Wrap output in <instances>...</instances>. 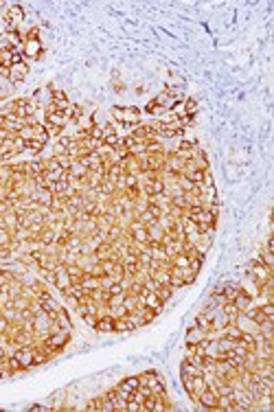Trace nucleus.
<instances>
[{
  "label": "nucleus",
  "instance_id": "obj_37",
  "mask_svg": "<svg viewBox=\"0 0 274 412\" xmlns=\"http://www.w3.org/2000/svg\"><path fill=\"white\" fill-rule=\"evenodd\" d=\"M9 327H11V322H9V320H7L5 316H0V333L5 336V333L9 331Z\"/></svg>",
  "mask_w": 274,
  "mask_h": 412
},
{
  "label": "nucleus",
  "instance_id": "obj_35",
  "mask_svg": "<svg viewBox=\"0 0 274 412\" xmlns=\"http://www.w3.org/2000/svg\"><path fill=\"white\" fill-rule=\"evenodd\" d=\"M145 112H147V114H158V116H164V110L160 108V105L156 103V101H149V103H147Z\"/></svg>",
  "mask_w": 274,
  "mask_h": 412
},
{
  "label": "nucleus",
  "instance_id": "obj_18",
  "mask_svg": "<svg viewBox=\"0 0 274 412\" xmlns=\"http://www.w3.org/2000/svg\"><path fill=\"white\" fill-rule=\"evenodd\" d=\"M94 329H97L99 333H110V331H114V316H112V314L99 316V320H97V324H94Z\"/></svg>",
  "mask_w": 274,
  "mask_h": 412
},
{
  "label": "nucleus",
  "instance_id": "obj_6",
  "mask_svg": "<svg viewBox=\"0 0 274 412\" xmlns=\"http://www.w3.org/2000/svg\"><path fill=\"white\" fill-rule=\"evenodd\" d=\"M138 300H141V305H145V307H149V309H154V311H163V307H164V302L160 300L158 296H156V292L154 289H149V287H145L143 285V289H141V294H138Z\"/></svg>",
  "mask_w": 274,
  "mask_h": 412
},
{
  "label": "nucleus",
  "instance_id": "obj_16",
  "mask_svg": "<svg viewBox=\"0 0 274 412\" xmlns=\"http://www.w3.org/2000/svg\"><path fill=\"white\" fill-rule=\"evenodd\" d=\"M252 298H255V296H252V294L248 292L246 287H239V292H237V296H235V300H233V302L237 305V309H239V311H246L248 307L252 305Z\"/></svg>",
  "mask_w": 274,
  "mask_h": 412
},
{
  "label": "nucleus",
  "instance_id": "obj_32",
  "mask_svg": "<svg viewBox=\"0 0 274 412\" xmlns=\"http://www.w3.org/2000/svg\"><path fill=\"white\" fill-rule=\"evenodd\" d=\"M27 143V151H33V153H40L42 149L46 147L49 140H40V138H31V140H24Z\"/></svg>",
  "mask_w": 274,
  "mask_h": 412
},
{
  "label": "nucleus",
  "instance_id": "obj_9",
  "mask_svg": "<svg viewBox=\"0 0 274 412\" xmlns=\"http://www.w3.org/2000/svg\"><path fill=\"white\" fill-rule=\"evenodd\" d=\"M103 127V145L106 147H119L121 145V136H119V131H116V127L112 125V123H106V125H101Z\"/></svg>",
  "mask_w": 274,
  "mask_h": 412
},
{
  "label": "nucleus",
  "instance_id": "obj_15",
  "mask_svg": "<svg viewBox=\"0 0 274 412\" xmlns=\"http://www.w3.org/2000/svg\"><path fill=\"white\" fill-rule=\"evenodd\" d=\"M138 388V377H128V379H123L119 386H116V390H119V394L123 399H129L132 397V393Z\"/></svg>",
  "mask_w": 274,
  "mask_h": 412
},
{
  "label": "nucleus",
  "instance_id": "obj_7",
  "mask_svg": "<svg viewBox=\"0 0 274 412\" xmlns=\"http://www.w3.org/2000/svg\"><path fill=\"white\" fill-rule=\"evenodd\" d=\"M217 393L213 388H208L206 386V390H202V393L198 394V399H195V406L198 408H202V410H217Z\"/></svg>",
  "mask_w": 274,
  "mask_h": 412
},
{
  "label": "nucleus",
  "instance_id": "obj_14",
  "mask_svg": "<svg viewBox=\"0 0 274 412\" xmlns=\"http://www.w3.org/2000/svg\"><path fill=\"white\" fill-rule=\"evenodd\" d=\"M31 197L37 202V204H40V208H49V206L53 204V200H55V195H53V191H51V188H40V187H37V191L33 193Z\"/></svg>",
  "mask_w": 274,
  "mask_h": 412
},
{
  "label": "nucleus",
  "instance_id": "obj_25",
  "mask_svg": "<svg viewBox=\"0 0 274 412\" xmlns=\"http://www.w3.org/2000/svg\"><path fill=\"white\" fill-rule=\"evenodd\" d=\"M24 371H29V368L24 364H20L14 355H9V359H7V375H18V373H24Z\"/></svg>",
  "mask_w": 274,
  "mask_h": 412
},
{
  "label": "nucleus",
  "instance_id": "obj_29",
  "mask_svg": "<svg viewBox=\"0 0 274 412\" xmlns=\"http://www.w3.org/2000/svg\"><path fill=\"white\" fill-rule=\"evenodd\" d=\"M123 307L129 311V314H134V311H136L138 307H141V300H138V296H134V294H125Z\"/></svg>",
  "mask_w": 274,
  "mask_h": 412
},
{
  "label": "nucleus",
  "instance_id": "obj_34",
  "mask_svg": "<svg viewBox=\"0 0 274 412\" xmlns=\"http://www.w3.org/2000/svg\"><path fill=\"white\" fill-rule=\"evenodd\" d=\"M55 160H57V165L62 167L64 171H68V169H71V165H73V160H75V158H71L68 153H64V156H55Z\"/></svg>",
  "mask_w": 274,
  "mask_h": 412
},
{
  "label": "nucleus",
  "instance_id": "obj_3",
  "mask_svg": "<svg viewBox=\"0 0 274 412\" xmlns=\"http://www.w3.org/2000/svg\"><path fill=\"white\" fill-rule=\"evenodd\" d=\"M138 377V386H147L151 394H167V388H164V381L163 377L158 375L156 371H145L141 373Z\"/></svg>",
  "mask_w": 274,
  "mask_h": 412
},
{
  "label": "nucleus",
  "instance_id": "obj_40",
  "mask_svg": "<svg viewBox=\"0 0 274 412\" xmlns=\"http://www.w3.org/2000/svg\"><path fill=\"white\" fill-rule=\"evenodd\" d=\"M0 131H2V125H0Z\"/></svg>",
  "mask_w": 274,
  "mask_h": 412
},
{
  "label": "nucleus",
  "instance_id": "obj_31",
  "mask_svg": "<svg viewBox=\"0 0 274 412\" xmlns=\"http://www.w3.org/2000/svg\"><path fill=\"white\" fill-rule=\"evenodd\" d=\"M182 112H184V116H195V112H198V101L195 99H184L182 101Z\"/></svg>",
  "mask_w": 274,
  "mask_h": 412
},
{
  "label": "nucleus",
  "instance_id": "obj_20",
  "mask_svg": "<svg viewBox=\"0 0 274 412\" xmlns=\"http://www.w3.org/2000/svg\"><path fill=\"white\" fill-rule=\"evenodd\" d=\"M29 287L33 289V296H36L37 300H44V298H51V292H49V287H46L44 281H31V283H29Z\"/></svg>",
  "mask_w": 274,
  "mask_h": 412
},
{
  "label": "nucleus",
  "instance_id": "obj_11",
  "mask_svg": "<svg viewBox=\"0 0 274 412\" xmlns=\"http://www.w3.org/2000/svg\"><path fill=\"white\" fill-rule=\"evenodd\" d=\"M11 355H14V357L18 359L20 364H24L27 368L36 366V362H33V349H31V346H18V349L11 351Z\"/></svg>",
  "mask_w": 274,
  "mask_h": 412
},
{
  "label": "nucleus",
  "instance_id": "obj_4",
  "mask_svg": "<svg viewBox=\"0 0 274 412\" xmlns=\"http://www.w3.org/2000/svg\"><path fill=\"white\" fill-rule=\"evenodd\" d=\"M2 20H5V24H7V31H18L20 22L24 20L22 7H18V4H11V7L7 9L5 13H2Z\"/></svg>",
  "mask_w": 274,
  "mask_h": 412
},
{
  "label": "nucleus",
  "instance_id": "obj_30",
  "mask_svg": "<svg viewBox=\"0 0 274 412\" xmlns=\"http://www.w3.org/2000/svg\"><path fill=\"white\" fill-rule=\"evenodd\" d=\"M149 279L158 285H169V279H171V276H169V270H156L149 274Z\"/></svg>",
  "mask_w": 274,
  "mask_h": 412
},
{
  "label": "nucleus",
  "instance_id": "obj_22",
  "mask_svg": "<svg viewBox=\"0 0 274 412\" xmlns=\"http://www.w3.org/2000/svg\"><path fill=\"white\" fill-rule=\"evenodd\" d=\"M64 267H66V272H68V276H71L73 283H81L86 270L79 265V263H64Z\"/></svg>",
  "mask_w": 274,
  "mask_h": 412
},
{
  "label": "nucleus",
  "instance_id": "obj_10",
  "mask_svg": "<svg viewBox=\"0 0 274 412\" xmlns=\"http://www.w3.org/2000/svg\"><path fill=\"white\" fill-rule=\"evenodd\" d=\"M24 59H31V61H37L42 57V42L40 39H27L24 42Z\"/></svg>",
  "mask_w": 274,
  "mask_h": 412
},
{
  "label": "nucleus",
  "instance_id": "obj_38",
  "mask_svg": "<svg viewBox=\"0 0 274 412\" xmlns=\"http://www.w3.org/2000/svg\"><path fill=\"white\" fill-rule=\"evenodd\" d=\"M9 349H7L5 344H0V362H7V359H9Z\"/></svg>",
  "mask_w": 274,
  "mask_h": 412
},
{
  "label": "nucleus",
  "instance_id": "obj_23",
  "mask_svg": "<svg viewBox=\"0 0 274 412\" xmlns=\"http://www.w3.org/2000/svg\"><path fill=\"white\" fill-rule=\"evenodd\" d=\"M180 375H189V377H200V375H204V368H202V366H195V364H191L189 359H182V366H180Z\"/></svg>",
  "mask_w": 274,
  "mask_h": 412
},
{
  "label": "nucleus",
  "instance_id": "obj_13",
  "mask_svg": "<svg viewBox=\"0 0 274 412\" xmlns=\"http://www.w3.org/2000/svg\"><path fill=\"white\" fill-rule=\"evenodd\" d=\"M27 75H29V64H27V61H22V64L11 66V68H9V77H7V79H9V81L16 86V83H22L24 79H27Z\"/></svg>",
  "mask_w": 274,
  "mask_h": 412
},
{
  "label": "nucleus",
  "instance_id": "obj_12",
  "mask_svg": "<svg viewBox=\"0 0 274 412\" xmlns=\"http://www.w3.org/2000/svg\"><path fill=\"white\" fill-rule=\"evenodd\" d=\"M182 167H184V160L178 156L176 151H167V158H164V169L169 173H182Z\"/></svg>",
  "mask_w": 274,
  "mask_h": 412
},
{
  "label": "nucleus",
  "instance_id": "obj_33",
  "mask_svg": "<svg viewBox=\"0 0 274 412\" xmlns=\"http://www.w3.org/2000/svg\"><path fill=\"white\" fill-rule=\"evenodd\" d=\"M171 265H176V267H189V257H186L184 252L176 254V257H171Z\"/></svg>",
  "mask_w": 274,
  "mask_h": 412
},
{
  "label": "nucleus",
  "instance_id": "obj_27",
  "mask_svg": "<svg viewBox=\"0 0 274 412\" xmlns=\"http://www.w3.org/2000/svg\"><path fill=\"white\" fill-rule=\"evenodd\" d=\"M154 292H156V296H158V298H160V300H163V302H167V300H169V298H171V296H173V292H176V289H173V287H171V285H158V283H156V287H154Z\"/></svg>",
  "mask_w": 274,
  "mask_h": 412
},
{
  "label": "nucleus",
  "instance_id": "obj_2",
  "mask_svg": "<svg viewBox=\"0 0 274 412\" xmlns=\"http://www.w3.org/2000/svg\"><path fill=\"white\" fill-rule=\"evenodd\" d=\"M68 125V118L64 112H57V110H51L46 108V114H44V127L49 131V136H62L64 130Z\"/></svg>",
  "mask_w": 274,
  "mask_h": 412
},
{
  "label": "nucleus",
  "instance_id": "obj_39",
  "mask_svg": "<svg viewBox=\"0 0 274 412\" xmlns=\"http://www.w3.org/2000/svg\"><path fill=\"white\" fill-rule=\"evenodd\" d=\"M108 292H110V294H121V292H123V287H121V283H112V287L108 289Z\"/></svg>",
  "mask_w": 274,
  "mask_h": 412
},
{
  "label": "nucleus",
  "instance_id": "obj_28",
  "mask_svg": "<svg viewBox=\"0 0 274 412\" xmlns=\"http://www.w3.org/2000/svg\"><path fill=\"white\" fill-rule=\"evenodd\" d=\"M81 287L86 289V292H94V289H99V276H92L86 272L84 279H81Z\"/></svg>",
  "mask_w": 274,
  "mask_h": 412
},
{
  "label": "nucleus",
  "instance_id": "obj_17",
  "mask_svg": "<svg viewBox=\"0 0 274 412\" xmlns=\"http://www.w3.org/2000/svg\"><path fill=\"white\" fill-rule=\"evenodd\" d=\"M64 114H66L68 123H75V125H79V121L84 118V105H81V103H73V101H71V105H68V110Z\"/></svg>",
  "mask_w": 274,
  "mask_h": 412
},
{
  "label": "nucleus",
  "instance_id": "obj_19",
  "mask_svg": "<svg viewBox=\"0 0 274 412\" xmlns=\"http://www.w3.org/2000/svg\"><path fill=\"white\" fill-rule=\"evenodd\" d=\"M51 90H53V86H46V88H37L36 92H33V96H31V101L36 105H42L44 103V108L51 103Z\"/></svg>",
  "mask_w": 274,
  "mask_h": 412
},
{
  "label": "nucleus",
  "instance_id": "obj_36",
  "mask_svg": "<svg viewBox=\"0 0 274 412\" xmlns=\"http://www.w3.org/2000/svg\"><path fill=\"white\" fill-rule=\"evenodd\" d=\"M11 254H14V252H11L9 245H7V243H0V259H9Z\"/></svg>",
  "mask_w": 274,
  "mask_h": 412
},
{
  "label": "nucleus",
  "instance_id": "obj_26",
  "mask_svg": "<svg viewBox=\"0 0 274 412\" xmlns=\"http://www.w3.org/2000/svg\"><path fill=\"white\" fill-rule=\"evenodd\" d=\"M55 322H57L64 331H71V329H73V322H71V318H68V311L64 309V307H59L57 316H55Z\"/></svg>",
  "mask_w": 274,
  "mask_h": 412
},
{
  "label": "nucleus",
  "instance_id": "obj_21",
  "mask_svg": "<svg viewBox=\"0 0 274 412\" xmlns=\"http://www.w3.org/2000/svg\"><path fill=\"white\" fill-rule=\"evenodd\" d=\"M204 337H208L206 331H204V329H200L198 324H193V327H191L189 331H186L184 342H186V344H198V342H202Z\"/></svg>",
  "mask_w": 274,
  "mask_h": 412
},
{
  "label": "nucleus",
  "instance_id": "obj_1",
  "mask_svg": "<svg viewBox=\"0 0 274 412\" xmlns=\"http://www.w3.org/2000/svg\"><path fill=\"white\" fill-rule=\"evenodd\" d=\"M112 116L116 118V123H121L128 130H134L136 125H141V110L136 105H129V108H121V105H114L112 108Z\"/></svg>",
  "mask_w": 274,
  "mask_h": 412
},
{
  "label": "nucleus",
  "instance_id": "obj_24",
  "mask_svg": "<svg viewBox=\"0 0 274 412\" xmlns=\"http://www.w3.org/2000/svg\"><path fill=\"white\" fill-rule=\"evenodd\" d=\"M16 86L9 81L7 77H0V101H7L11 94H14Z\"/></svg>",
  "mask_w": 274,
  "mask_h": 412
},
{
  "label": "nucleus",
  "instance_id": "obj_8",
  "mask_svg": "<svg viewBox=\"0 0 274 412\" xmlns=\"http://www.w3.org/2000/svg\"><path fill=\"white\" fill-rule=\"evenodd\" d=\"M129 136H132L134 140H143V143H154V140H160L158 134L154 131V127L145 125V123H141V125L134 127V130L129 131Z\"/></svg>",
  "mask_w": 274,
  "mask_h": 412
},
{
  "label": "nucleus",
  "instance_id": "obj_5",
  "mask_svg": "<svg viewBox=\"0 0 274 412\" xmlns=\"http://www.w3.org/2000/svg\"><path fill=\"white\" fill-rule=\"evenodd\" d=\"M71 285H73V281H71V276H68L66 267H64V263H59L53 270V287L59 289V294H66L68 289H71Z\"/></svg>",
  "mask_w": 274,
  "mask_h": 412
}]
</instances>
